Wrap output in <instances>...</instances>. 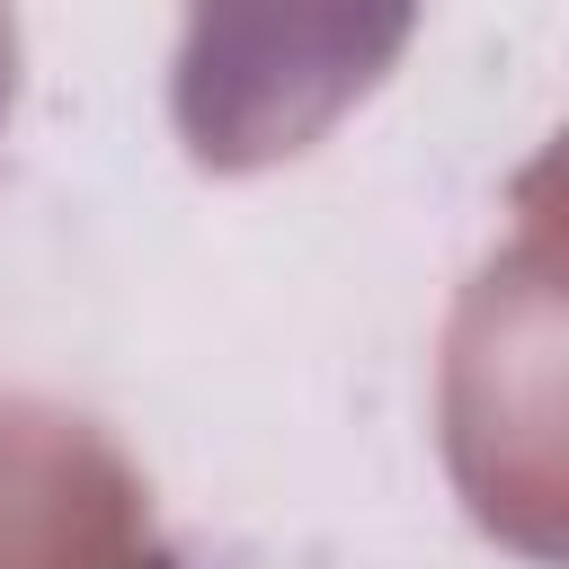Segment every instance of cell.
Listing matches in <instances>:
<instances>
[{
  "label": "cell",
  "instance_id": "6da1fadb",
  "mask_svg": "<svg viewBox=\"0 0 569 569\" xmlns=\"http://www.w3.org/2000/svg\"><path fill=\"white\" fill-rule=\"evenodd\" d=\"M9 98H18V27L0 18V124H9Z\"/></svg>",
  "mask_w": 569,
  "mask_h": 569
}]
</instances>
